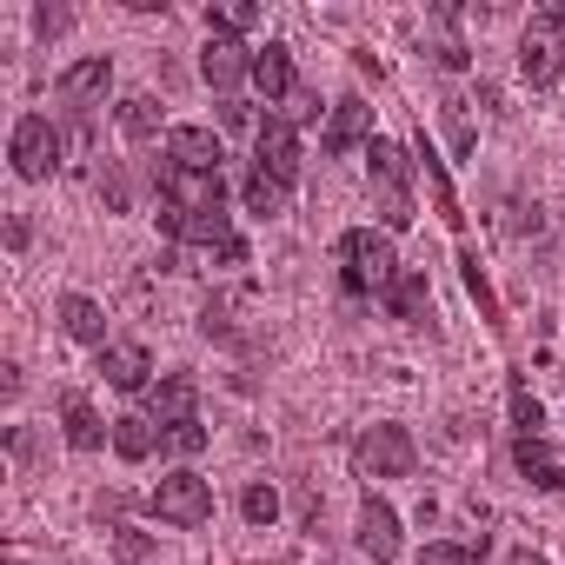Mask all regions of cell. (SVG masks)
<instances>
[{"instance_id":"cell-1","label":"cell","mask_w":565,"mask_h":565,"mask_svg":"<svg viewBox=\"0 0 565 565\" xmlns=\"http://www.w3.org/2000/svg\"><path fill=\"white\" fill-rule=\"evenodd\" d=\"M340 253L353 259V266L340 273L353 300H360V294H393V279L406 273V266H399V253H393V239H386V233H373V226H353V233L340 239Z\"/></svg>"},{"instance_id":"cell-2","label":"cell","mask_w":565,"mask_h":565,"mask_svg":"<svg viewBox=\"0 0 565 565\" xmlns=\"http://www.w3.org/2000/svg\"><path fill=\"white\" fill-rule=\"evenodd\" d=\"M366 160H373V186H380V220H386V233H406V226H413V193H406L413 153H406L399 140H366Z\"/></svg>"},{"instance_id":"cell-3","label":"cell","mask_w":565,"mask_h":565,"mask_svg":"<svg viewBox=\"0 0 565 565\" xmlns=\"http://www.w3.org/2000/svg\"><path fill=\"white\" fill-rule=\"evenodd\" d=\"M519 74L532 87H552L565 74V14L558 8H539L525 21V34H519Z\"/></svg>"},{"instance_id":"cell-4","label":"cell","mask_w":565,"mask_h":565,"mask_svg":"<svg viewBox=\"0 0 565 565\" xmlns=\"http://www.w3.org/2000/svg\"><path fill=\"white\" fill-rule=\"evenodd\" d=\"M147 505H153V519H167V525H180V532H200V525L213 519V486H206L200 472H167Z\"/></svg>"},{"instance_id":"cell-5","label":"cell","mask_w":565,"mask_h":565,"mask_svg":"<svg viewBox=\"0 0 565 565\" xmlns=\"http://www.w3.org/2000/svg\"><path fill=\"white\" fill-rule=\"evenodd\" d=\"M353 466H360L366 479H413L419 446H413V433H406V426H373V433H360Z\"/></svg>"},{"instance_id":"cell-6","label":"cell","mask_w":565,"mask_h":565,"mask_svg":"<svg viewBox=\"0 0 565 565\" xmlns=\"http://www.w3.org/2000/svg\"><path fill=\"white\" fill-rule=\"evenodd\" d=\"M8 153H14V173H21V180H47V173L61 167V134H54V120H47V114H21Z\"/></svg>"},{"instance_id":"cell-7","label":"cell","mask_w":565,"mask_h":565,"mask_svg":"<svg viewBox=\"0 0 565 565\" xmlns=\"http://www.w3.org/2000/svg\"><path fill=\"white\" fill-rule=\"evenodd\" d=\"M107 87H114V61H107V54H87V61H74V67L54 81V100H61L74 120H87V114L107 100Z\"/></svg>"},{"instance_id":"cell-8","label":"cell","mask_w":565,"mask_h":565,"mask_svg":"<svg viewBox=\"0 0 565 565\" xmlns=\"http://www.w3.org/2000/svg\"><path fill=\"white\" fill-rule=\"evenodd\" d=\"M253 153H259V173H266V180H279V186L300 180V134H294V120L266 114V120L253 127Z\"/></svg>"},{"instance_id":"cell-9","label":"cell","mask_w":565,"mask_h":565,"mask_svg":"<svg viewBox=\"0 0 565 565\" xmlns=\"http://www.w3.org/2000/svg\"><path fill=\"white\" fill-rule=\"evenodd\" d=\"M160 193H167V206H180V213H220V200H226V180L220 173H193V167H160Z\"/></svg>"},{"instance_id":"cell-10","label":"cell","mask_w":565,"mask_h":565,"mask_svg":"<svg viewBox=\"0 0 565 565\" xmlns=\"http://www.w3.org/2000/svg\"><path fill=\"white\" fill-rule=\"evenodd\" d=\"M160 233H167L173 246H220V253L239 239L226 213H180V206H167V213H160Z\"/></svg>"},{"instance_id":"cell-11","label":"cell","mask_w":565,"mask_h":565,"mask_svg":"<svg viewBox=\"0 0 565 565\" xmlns=\"http://www.w3.org/2000/svg\"><path fill=\"white\" fill-rule=\"evenodd\" d=\"M360 552H366L373 565H393V558H399V512H393L380 492L360 499Z\"/></svg>"},{"instance_id":"cell-12","label":"cell","mask_w":565,"mask_h":565,"mask_svg":"<svg viewBox=\"0 0 565 565\" xmlns=\"http://www.w3.org/2000/svg\"><path fill=\"white\" fill-rule=\"evenodd\" d=\"M360 140H373V107L360 100V94H347V100H333V114H327V134H320V153H353Z\"/></svg>"},{"instance_id":"cell-13","label":"cell","mask_w":565,"mask_h":565,"mask_svg":"<svg viewBox=\"0 0 565 565\" xmlns=\"http://www.w3.org/2000/svg\"><path fill=\"white\" fill-rule=\"evenodd\" d=\"M200 74H206V87H220V94H233L246 74H253V54L233 41V34H213L206 41V54H200Z\"/></svg>"},{"instance_id":"cell-14","label":"cell","mask_w":565,"mask_h":565,"mask_svg":"<svg viewBox=\"0 0 565 565\" xmlns=\"http://www.w3.org/2000/svg\"><path fill=\"white\" fill-rule=\"evenodd\" d=\"M167 160H173V167H193V173H220L226 147H220L213 127H173V134H167Z\"/></svg>"},{"instance_id":"cell-15","label":"cell","mask_w":565,"mask_h":565,"mask_svg":"<svg viewBox=\"0 0 565 565\" xmlns=\"http://www.w3.org/2000/svg\"><path fill=\"white\" fill-rule=\"evenodd\" d=\"M100 373H107V386H120V393H147L153 353H147L140 340H114V347H100Z\"/></svg>"},{"instance_id":"cell-16","label":"cell","mask_w":565,"mask_h":565,"mask_svg":"<svg viewBox=\"0 0 565 565\" xmlns=\"http://www.w3.org/2000/svg\"><path fill=\"white\" fill-rule=\"evenodd\" d=\"M193 406H200V386H193L186 373H167L160 386H147V413H153L160 426H180V419H193Z\"/></svg>"},{"instance_id":"cell-17","label":"cell","mask_w":565,"mask_h":565,"mask_svg":"<svg viewBox=\"0 0 565 565\" xmlns=\"http://www.w3.org/2000/svg\"><path fill=\"white\" fill-rule=\"evenodd\" d=\"M61 333L67 340H87V347H107V313H100V300H87V294H61Z\"/></svg>"},{"instance_id":"cell-18","label":"cell","mask_w":565,"mask_h":565,"mask_svg":"<svg viewBox=\"0 0 565 565\" xmlns=\"http://www.w3.org/2000/svg\"><path fill=\"white\" fill-rule=\"evenodd\" d=\"M253 87H259L266 100H287V94H294V54L279 47V41L253 54Z\"/></svg>"},{"instance_id":"cell-19","label":"cell","mask_w":565,"mask_h":565,"mask_svg":"<svg viewBox=\"0 0 565 565\" xmlns=\"http://www.w3.org/2000/svg\"><path fill=\"white\" fill-rule=\"evenodd\" d=\"M61 419H67V446H74V452H100V446H107V426H100V413H94L81 393L61 399Z\"/></svg>"},{"instance_id":"cell-20","label":"cell","mask_w":565,"mask_h":565,"mask_svg":"<svg viewBox=\"0 0 565 565\" xmlns=\"http://www.w3.org/2000/svg\"><path fill=\"white\" fill-rule=\"evenodd\" d=\"M386 307H393V320H433V287H426V273H399L393 279V294H386Z\"/></svg>"},{"instance_id":"cell-21","label":"cell","mask_w":565,"mask_h":565,"mask_svg":"<svg viewBox=\"0 0 565 565\" xmlns=\"http://www.w3.org/2000/svg\"><path fill=\"white\" fill-rule=\"evenodd\" d=\"M519 472H525L539 492H565V466L552 459V446H545V439H519Z\"/></svg>"},{"instance_id":"cell-22","label":"cell","mask_w":565,"mask_h":565,"mask_svg":"<svg viewBox=\"0 0 565 565\" xmlns=\"http://www.w3.org/2000/svg\"><path fill=\"white\" fill-rule=\"evenodd\" d=\"M419 167H426V180H433V200H439V220H446V226L459 233V226H466V213H459V193H452V180H446V160H439V153L426 147V153H419Z\"/></svg>"},{"instance_id":"cell-23","label":"cell","mask_w":565,"mask_h":565,"mask_svg":"<svg viewBox=\"0 0 565 565\" xmlns=\"http://www.w3.org/2000/svg\"><path fill=\"white\" fill-rule=\"evenodd\" d=\"M120 127H127V140H153L160 134V100L153 94H127L120 100Z\"/></svg>"},{"instance_id":"cell-24","label":"cell","mask_w":565,"mask_h":565,"mask_svg":"<svg viewBox=\"0 0 565 565\" xmlns=\"http://www.w3.org/2000/svg\"><path fill=\"white\" fill-rule=\"evenodd\" d=\"M505 399H512V426H519V439H545V406L532 399V386H525V380H512V386H505Z\"/></svg>"},{"instance_id":"cell-25","label":"cell","mask_w":565,"mask_h":565,"mask_svg":"<svg viewBox=\"0 0 565 565\" xmlns=\"http://www.w3.org/2000/svg\"><path fill=\"white\" fill-rule=\"evenodd\" d=\"M114 452H120L127 466H140V459L153 452V419H134V413L114 419Z\"/></svg>"},{"instance_id":"cell-26","label":"cell","mask_w":565,"mask_h":565,"mask_svg":"<svg viewBox=\"0 0 565 565\" xmlns=\"http://www.w3.org/2000/svg\"><path fill=\"white\" fill-rule=\"evenodd\" d=\"M239 193H246V206H253L259 220H279V213H287V186H279V180H266L259 167L246 173V186H239Z\"/></svg>"},{"instance_id":"cell-27","label":"cell","mask_w":565,"mask_h":565,"mask_svg":"<svg viewBox=\"0 0 565 565\" xmlns=\"http://www.w3.org/2000/svg\"><path fill=\"white\" fill-rule=\"evenodd\" d=\"M459 266H466V294L479 300V320H486V327H499V300H492V287H486V266H479V253L466 246V253H459Z\"/></svg>"},{"instance_id":"cell-28","label":"cell","mask_w":565,"mask_h":565,"mask_svg":"<svg viewBox=\"0 0 565 565\" xmlns=\"http://www.w3.org/2000/svg\"><path fill=\"white\" fill-rule=\"evenodd\" d=\"M253 21H259L253 0H233V8H206V28H213V34H233V41H239Z\"/></svg>"},{"instance_id":"cell-29","label":"cell","mask_w":565,"mask_h":565,"mask_svg":"<svg viewBox=\"0 0 565 565\" xmlns=\"http://www.w3.org/2000/svg\"><path fill=\"white\" fill-rule=\"evenodd\" d=\"M160 446H167V452H180V459H193V452H206V426H200V419H180V426H167V433H160Z\"/></svg>"},{"instance_id":"cell-30","label":"cell","mask_w":565,"mask_h":565,"mask_svg":"<svg viewBox=\"0 0 565 565\" xmlns=\"http://www.w3.org/2000/svg\"><path fill=\"white\" fill-rule=\"evenodd\" d=\"M239 512H246V525H273L279 519V492L273 486H246L239 492Z\"/></svg>"},{"instance_id":"cell-31","label":"cell","mask_w":565,"mask_h":565,"mask_svg":"<svg viewBox=\"0 0 565 565\" xmlns=\"http://www.w3.org/2000/svg\"><path fill=\"white\" fill-rule=\"evenodd\" d=\"M114 552H120V565H140V558L153 552V539H147V532H127V525H120V532H114Z\"/></svg>"},{"instance_id":"cell-32","label":"cell","mask_w":565,"mask_h":565,"mask_svg":"<svg viewBox=\"0 0 565 565\" xmlns=\"http://www.w3.org/2000/svg\"><path fill=\"white\" fill-rule=\"evenodd\" d=\"M419 565H472V552H466V545H446V539H433V545L419 552Z\"/></svg>"},{"instance_id":"cell-33","label":"cell","mask_w":565,"mask_h":565,"mask_svg":"<svg viewBox=\"0 0 565 565\" xmlns=\"http://www.w3.org/2000/svg\"><path fill=\"white\" fill-rule=\"evenodd\" d=\"M67 21H74L67 8H34V34H41V41H54V34H67Z\"/></svg>"},{"instance_id":"cell-34","label":"cell","mask_w":565,"mask_h":565,"mask_svg":"<svg viewBox=\"0 0 565 565\" xmlns=\"http://www.w3.org/2000/svg\"><path fill=\"white\" fill-rule=\"evenodd\" d=\"M512 565H545V558H539V552H519V558H512Z\"/></svg>"},{"instance_id":"cell-35","label":"cell","mask_w":565,"mask_h":565,"mask_svg":"<svg viewBox=\"0 0 565 565\" xmlns=\"http://www.w3.org/2000/svg\"><path fill=\"white\" fill-rule=\"evenodd\" d=\"M558 14H565V8H558Z\"/></svg>"}]
</instances>
